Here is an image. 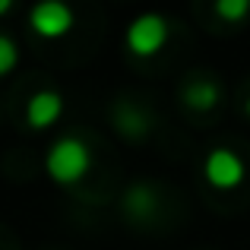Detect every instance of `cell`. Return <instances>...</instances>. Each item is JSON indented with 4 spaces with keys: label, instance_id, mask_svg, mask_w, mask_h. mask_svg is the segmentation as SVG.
Wrapping results in <instances>:
<instances>
[{
    "label": "cell",
    "instance_id": "cell-1",
    "mask_svg": "<svg viewBox=\"0 0 250 250\" xmlns=\"http://www.w3.org/2000/svg\"><path fill=\"white\" fill-rule=\"evenodd\" d=\"M92 165V155H89V146L80 140V136H61L57 143H51L48 155H44V171L54 184H70L83 181L85 171Z\"/></svg>",
    "mask_w": 250,
    "mask_h": 250
},
{
    "label": "cell",
    "instance_id": "cell-3",
    "mask_svg": "<svg viewBox=\"0 0 250 250\" xmlns=\"http://www.w3.org/2000/svg\"><path fill=\"white\" fill-rule=\"evenodd\" d=\"M73 22L76 16L70 10V3H63V0H38L29 10V25L42 38H63L73 29Z\"/></svg>",
    "mask_w": 250,
    "mask_h": 250
},
{
    "label": "cell",
    "instance_id": "cell-7",
    "mask_svg": "<svg viewBox=\"0 0 250 250\" xmlns=\"http://www.w3.org/2000/svg\"><path fill=\"white\" fill-rule=\"evenodd\" d=\"M117 127L127 136H143V133H149V117L140 108H133V104H121L117 108Z\"/></svg>",
    "mask_w": 250,
    "mask_h": 250
},
{
    "label": "cell",
    "instance_id": "cell-6",
    "mask_svg": "<svg viewBox=\"0 0 250 250\" xmlns=\"http://www.w3.org/2000/svg\"><path fill=\"white\" fill-rule=\"evenodd\" d=\"M219 85H215L212 80H193L184 89V102L190 104L193 111H212L215 104H219Z\"/></svg>",
    "mask_w": 250,
    "mask_h": 250
},
{
    "label": "cell",
    "instance_id": "cell-2",
    "mask_svg": "<svg viewBox=\"0 0 250 250\" xmlns=\"http://www.w3.org/2000/svg\"><path fill=\"white\" fill-rule=\"evenodd\" d=\"M168 42V22L159 13H143L127 25V48L136 57H152Z\"/></svg>",
    "mask_w": 250,
    "mask_h": 250
},
{
    "label": "cell",
    "instance_id": "cell-5",
    "mask_svg": "<svg viewBox=\"0 0 250 250\" xmlns=\"http://www.w3.org/2000/svg\"><path fill=\"white\" fill-rule=\"evenodd\" d=\"M61 114H63V98H61V92H54V89L35 92V95L29 98V104H25V121L35 130H48L51 124H57Z\"/></svg>",
    "mask_w": 250,
    "mask_h": 250
},
{
    "label": "cell",
    "instance_id": "cell-9",
    "mask_svg": "<svg viewBox=\"0 0 250 250\" xmlns=\"http://www.w3.org/2000/svg\"><path fill=\"white\" fill-rule=\"evenodd\" d=\"M215 13L225 22H241L250 13V0H215Z\"/></svg>",
    "mask_w": 250,
    "mask_h": 250
},
{
    "label": "cell",
    "instance_id": "cell-10",
    "mask_svg": "<svg viewBox=\"0 0 250 250\" xmlns=\"http://www.w3.org/2000/svg\"><path fill=\"white\" fill-rule=\"evenodd\" d=\"M19 63V48L10 35H0V76H6Z\"/></svg>",
    "mask_w": 250,
    "mask_h": 250
},
{
    "label": "cell",
    "instance_id": "cell-8",
    "mask_svg": "<svg viewBox=\"0 0 250 250\" xmlns=\"http://www.w3.org/2000/svg\"><path fill=\"white\" fill-rule=\"evenodd\" d=\"M124 206H127V212L130 215H140V219H146V215H152V209H155V193L149 187H133L127 193V200H124Z\"/></svg>",
    "mask_w": 250,
    "mask_h": 250
},
{
    "label": "cell",
    "instance_id": "cell-4",
    "mask_svg": "<svg viewBox=\"0 0 250 250\" xmlns=\"http://www.w3.org/2000/svg\"><path fill=\"white\" fill-rule=\"evenodd\" d=\"M203 174H206V181L212 184V187L234 190L244 181V162H241V155L231 152V149H212V152L206 155Z\"/></svg>",
    "mask_w": 250,
    "mask_h": 250
},
{
    "label": "cell",
    "instance_id": "cell-12",
    "mask_svg": "<svg viewBox=\"0 0 250 250\" xmlns=\"http://www.w3.org/2000/svg\"><path fill=\"white\" fill-rule=\"evenodd\" d=\"M247 114H250V98H247Z\"/></svg>",
    "mask_w": 250,
    "mask_h": 250
},
{
    "label": "cell",
    "instance_id": "cell-11",
    "mask_svg": "<svg viewBox=\"0 0 250 250\" xmlns=\"http://www.w3.org/2000/svg\"><path fill=\"white\" fill-rule=\"evenodd\" d=\"M13 3H16V0H0V16H6V13L13 10Z\"/></svg>",
    "mask_w": 250,
    "mask_h": 250
}]
</instances>
